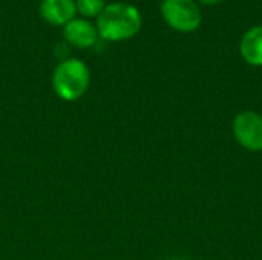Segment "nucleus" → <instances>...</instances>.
<instances>
[{
    "instance_id": "nucleus-4",
    "label": "nucleus",
    "mask_w": 262,
    "mask_h": 260,
    "mask_svg": "<svg viewBox=\"0 0 262 260\" xmlns=\"http://www.w3.org/2000/svg\"><path fill=\"white\" fill-rule=\"evenodd\" d=\"M235 141L250 153L262 152V115L255 110H243L232 121Z\"/></svg>"
},
{
    "instance_id": "nucleus-3",
    "label": "nucleus",
    "mask_w": 262,
    "mask_h": 260,
    "mask_svg": "<svg viewBox=\"0 0 262 260\" xmlns=\"http://www.w3.org/2000/svg\"><path fill=\"white\" fill-rule=\"evenodd\" d=\"M160 12L166 25L181 34L195 32L203 21L201 8L196 0H163Z\"/></svg>"
},
{
    "instance_id": "nucleus-1",
    "label": "nucleus",
    "mask_w": 262,
    "mask_h": 260,
    "mask_svg": "<svg viewBox=\"0 0 262 260\" xmlns=\"http://www.w3.org/2000/svg\"><path fill=\"white\" fill-rule=\"evenodd\" d=\"M95 26L100 38L104 41H127L140 32L143 17L135 5L127 2H112L107 3L103 12L95 18Z\"/></svg>"
},
{
    "instance_id": "nucleus-2",
    "label": "nucleus",
    "mask_w": 262,
    "mask_h": 260,
    "mask_svg": "<svg viewBox=\"0 0 262 260\" xmlns=\"http://www.w3.org/2000/svg\"><path fill=\"white\" fill-rule=\"evenodd\" d=\"M54 93L66 103H74L83 98L91 86L89 66L74 57L63 58L54 69L51 78Z\"/></svg>"
},
{
    "instance_id": "nucleus-6",
    "label": "nucleus",
    "mask_w": 262,
    "mask_h": 260,
    "mask_svg": "<svg viewBox=\"0 0 262 260\" xmlns=\"http://www.w3.org/2000/svg\"><path fill=\"white\" fill-rule=\"evenodd\" d=\"M38 11L41 18L52 26H66L77 17L75 0H41Z\"/></svg>"
},
{
    "instance_id": "nucleus-7",
    "label": "nucleus",
    "mask_w": 262,
    "mask_h": 260,
    "mask_svg": "<svg viewBox=\"0 0 262 260\" xmlns=\"http://www.w3.org/2000/svg\"><path fill=\"white\" fill-rule=\"evenodd\" d=\"M239 55L252 67H262V25L249 28L239 40Z\"/></svg>"
},
{
    "instance_id": "nucleus-5",
    "label": "nucleus",
    "mask_w": 262,
    "mask_h": 260,
    "mask_svg": "<svg viewBox=\"0 0 262 260\" xmlns=\"http://www.w3.org/2000/svg\"><path fill=\"white\" fill-rule=\"evenodd\" d=\"M63 38L75 49H91L98 43L100 35L95 23L83 17H75L63 26Z\"/></svg>"
},
{
    "instance_id": "nucleus-9",
    "label": "nucleus",
    "mask_w": 262,
    "mask_h": 260,
    "mask_svg": "<svg viewBox=\"0 0 262 260\" xmlns=\"http://www.w3.org/2000/svg\"><path fill=\"white\" fill-rule=\"evenodd\" d=\"M224 0H196V3H201V5H218Z\"/></svg>"
},
{
    "instance_id": "nucleus-8",
    "label": "nucleus",
    "mask_w": 262,
    "mask_h": 260,
    "mask_svg": "<svg viewBox=\"0 0 262 260\" xmlns=\"http://www.w3.org/2000/svg\"><path fill=\"white\" fill-rule=\"evenodd\" d=\"M107 3L104 0H75L77 12L83 18H97Z\"/></svg>"
}]
</instances>
